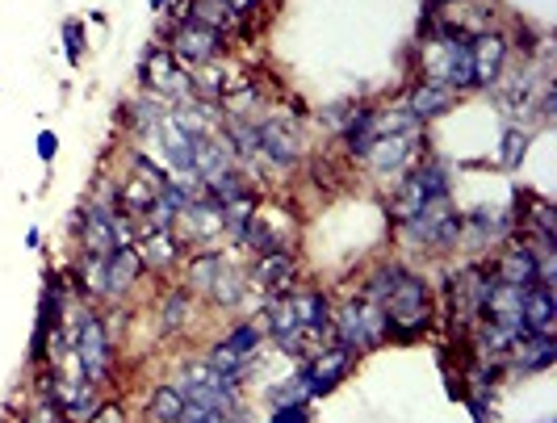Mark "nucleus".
Returning a JSON list of instances; mask_svg holds the SVG:
<instances>
[{
  "label": "nucleus",
  "instance_id": "1",
  "mask_svg": "<svg viewBox=\"0 0 557 423\" xmlns=\"http://www.w3.org/2000/svg\"><path fill=\"white\" fill-rule=\"evenodd\" d=\"M382 311H386L391 332L416 336V332H428V323H432V294H428V285L419 282L416 273H398L391 294L382 298Z\"/></svg>",
  "mask_w": 557,
  "mask_h": 423
},
{
  "label": "nucleus",
  "instance_id": "2",
  "mask_svg": "<svg viewBox=\"0 0 557 423\" xmlns=\"http://www.w3.org/2000/svg\"><path fill=\"white\" fill-rule=\"evenodd\" d=\"M335 332H339V344L348 352H364V348H377L382 339L391 336V323H386V311L377 302H348L344 311L335 314Z\"/></svg>",
  "mask_w": 557,
  "mask_h": 423
},
{
  "label": "nucleus",
  "instance_id": "3",
  "mask_svg": "<svg viewBox=\"0 0 557 423\" xmlns=\"http://www.w3.org/2000/svg\"><path fill=\"white\" fill-rule=\"evenodd\" d=\"M407 231H411L416 239H423L428 248H453L457 235L466 231V219L448 206V198H436V201H428L416 219H407Z\"/></svg>",
  "mask_w": 557,
  "mask_h": 423
},
{
  "label": "nucleus",
  "instance_id": "4",
  "mask_svg": "<svg viewBox=\"0 0 557 423\" xmlns=\"http://www.w3.org/2000/svg\"><path fill=\"white\" fill-rule=\"evenodd\" d=\"M436 198H448L445 169H441V164H423V169H419L416 176L398 189V198L391 201V214L398 219V223H407V219H416L419 210Z\"/></svg>",
  "mask_w": 557,
  "mask_h": 423
},
{
  "label": "nucleus",
  "instance_id": "5",
  "mask_svg": "<svg viewBox=\"0 0 557 423\" xmlns=\"http://www.w3.org/2000/svg\"><path fill=\"white\" fill-rule=\"evenodd\" d=\"M428 80L453 88V92L474 88V59H470V42H466V38H445V42H441V59L428 67Z\"/></svg>",
  "mask_w": 557,
  "mask_h": 423
},
{
  "label": "nucleus",
  "instance_id": "6",
  "mask_svg": "<svg viewBox=\"0 0 557 423\" xmlns=\"http://www.w3.org/2000/svg\"><path fill=\"white\" fill-rule=\"evenodd\" d=\"M76 352H81V369L84 377L97 386L113 365V352H110V336H106V327H101V319L97 314H84L81 319V336H76Z\"/></svg>",
  "mask_w": 557,
  "mask_h": 423
},
{
  "label": "nucleus",
  "instance_id": "7",
  "mask_svg": "<svg viewBox=\"0 0 557 423\" xmlns=\"http://www.w3.org/2000/svg\"><path fill=\"white\" fill-rule=\"evenodd\" d=\"M219 47H223L219 29L201 26V22H185L172 34V51L168 55L176 59L181 67H201V63H210V59L219 55Z\"/></svg>",
  "mask_w": 557,
  "mask_h": 423
},
{
  "label": "nucleus",
  "instance_id": "8",
  "mask_svg": "<svg viewBox=\"0 0 557 423\" xmlns=\"http://www.w3.org/2000/svg\"><path fill=\"white\" fill-rule=\"evenodd\" d=\"M520 307H524V289L503 282H491L482 298V314L491 319V327H503V332H520Z\"/></svg>",
  "mask_w": 557,
  "mask_h": 423
},
{
  "label": "nucleus",
  "instance_id": "9",
  "mask_svg": "<svg viewBox=\"0 0 557 423\" xmlns=\"http://www.w3.org/2000/svg\"><path fill=\"white\" fill-rule=\"evenodd\" d=\"M486 289L491 282L478 273V269H466V273H457V277H448V298H453V314L461 319V323H470L474 314H482V298H486Z\"/></svg>",
  "mask_w": 557,
  "mask_h": 423
},
{
  "label": "nucleus",
  "instance_id": "10",
  "mask_svg": "<svg viewBox=\"0 0 557 423\" xmlns=\"http://www.w3.org/2000/svg\"><path fill=\"white\" fill-rule=\"evenodd\" d=\"M554 289L549 285H532L524 289V307H520V332H532V336H549L554 332Z\"/></svg>",
  "mask_w": 557,
  "mask_h": 423
},
{
  "label": "nucleus",
  "instance_id": "11",
  "mask_svg": "<svg viewBox=\"0 0 557 423\" xmlns=\"http://www.w3.org/2000/svg\"><path fill=\"white\" fill-rule=\"evenodd\" d=\"M470 59H474V85H495L503 72V63H507V42H503L499 34H478L474 42H470Z\"/></svg>",
  "mask_w": 557,
  "mask_h": 423
},
{
  "label": "nucleus",
  "instance_id": "12",
  "mask_svg": "<svg viewBox=\"0 0 557 423\" xmlns=\"http://www.w3.org/2000/svg\"><path fill=\"white\" fill-rule=\"evenodd\" d=\"M416 155V130H403V135H382L364 151V160L377 172H398L407 160Z\"/></svg>",
  "mask_w": 557,
  "mask_h": 423
},
{
  "label": "nucleus",
  "instance_id": "13",
  "mask_svg": "<svg viewBox=\"0 0 557 423\" xmlns=\"http://www.w3.org/2000/svg\"><path fill=\"white\" fill-rule=\"evenodd\" d=\"M256 151H264V155H269L273 164H281V169L298 164V155H302L298 135H289L285 122H264V126L256 130Z\"/></svg>",
  "mask_w": 557,
  "mask_h": 423
},
{
  "label": "nucleus",
  "instance_id": "14",
  "mask_svg": "<svg viewBox=\"0 0 557 423\" xmlns=\"http://www.w3.org/2000/svg\"><path fill=\"white\" fill-rule=\"evenodd\" d=\"M507 357H511V365L516 369H549L557 357L554 339L549 336H532V332H516L511 336V348H507Z\"/></svg>",
  "mask_w": 557,
  "mask_h": 423
},
{
  "label": "nucleus",
  "instance_id": "15",
  "mask_svg": "<svg viewBox=\"0 0 557 423\" xmlns=\"http://www.w3.org/2000/svg\"><path fill=\"white\" fill-rule=\"evenodd\" d=\"M495 282L516 285V289L541 285V277H536V248H511V252H503L499 269H495Z\"/></svg>",
  "mask_w": 557,
  "mask_h": 423
},
{
  "label": "nucleus",
  "instance_id": "16",
  "mask_svg": "<svg viewBox=\"0 0 557 423\" xmlns=\"http://www.w3.org/2000/svg\"><path fill=\"white\" fill-rule=\"evenodd\" d=\"M348 361H352V352H348L344 344H339V348H332L327 357H319V361H314V365L302 373V382H307L310 395H327L335 382L348 373Z\"/></svg>",
  "mask_w": 557,
  "mask_h": 423
},
{
  "label": "nucleus",
  "instance_id": "17",
  "mask_svg": "<svg viewBox=\"0 0 557 423\" xmlns=\"http://www.w3.org/2000/svg\"><path fill=\"white\" fill-rule=\"evenodd\" d=\"M81 235H84V252L88 256H110L117 248V235H113V214L106 210H84L81 219Z\"/></svg>",
  "mask_w": 557,
  "mask_h": 423
},
{
  "label": "nucleus",
  "instance_id": "18",
  "mask_svg": "<svg viewBox=\"0 0 557 423\" xmlns=\"http://www.w3.org/2000/svg\"><path fill=\"white\" fill-rule=\"evenodd\" d=\"M143 273V260L135 248H113L106 256V294H122V289H131L135 277Z\"/></svg>",
  "mask_w": 557,
  "mask_h": 423
},
{
  "label": "nucleus",
  "instance_id": "19",
  "mask_svg": "<svg viewBox=\"0 0 557 423\" xmlns=\"http://www.w3.org/2000/svg\"><path fill=\"white\" fill-rule=\"evenodd\" d=\"M453 88L436 85V80H423V85H416V92H411V101H407V110L416 113V122H423V117H441V113L453 110Z\"/></svg>",
  "mask_w": 557,
  "mask_h": 423
},
{
  "label": "nucleus",
  "instance_id": "20",
  "mask_svg": "<svg viewBox=\"0 0 557 423\" xmlns=\"http://www.w3.org/2000/svg\"><path fill=\"white\" fill-rule=\"evenodd\" d=\"M289 307L298 314L302 336H319L323 327H332V311H327V298L323 294H298V298H289Z\"/></svg>",
  "mask_w": 557,
  "mask_h": 423
},
{
  "label": "nucleus",
  "instance_id": "21",
  "mask_svg": "<svg viewBox=\"0 0 557 423\" xmlns=\"http://www.w3.org/2000/svg\"><path fill=\"white\" fill-rule=\"evenodd\" d=\"M289 277H294V256L289 252H264L251 269V282L260 289H281V285H289Z\"/></svg>",
  "mask_w": 557,
  "mask_h": 423
},
{
  "label": "nucleus",
  "instance_id": "22",
  "mask_svg": "<svg viewBox=\"0 0 557 423\" xmlns=\"http://www.w3.org/2000/svg\"><path fill=\"white\" fill-rule=\"evenodd\" d=\"M135 252H139L143 264H151V269H168V264L181 256V248H176V239H172L168 231H151L139 248H135Z\"/></svg>",
  "mask_w": 557,
  "mask_h": 423
},
{
  "label": "nucleus",
  "instance_id": "23",
  "mask_svg": "<svg viewBox=\"0 0 557 423\" xmlns=\"http://www.w3.org/2000/svg\"><path fill=\"white\" fill-rule=\"evenodd\" d=\"M147 415L156 423H181L185 420V395L176 386H160L156 395L147 398Z\"/></svg>",
  "mask_w": 557,
  "mask_h": 423
},
{
  "label": "nucleus",
  "instance_id": "24",
  "mask_svg": "<svg viewBox=\"0 0 557 423\" xmlns=\"http://www.w3.org/2000/svg\"><path fill=\"white\" fill-rule=\"evenodd\" d=\"M269 314H273V319H269V327H273V336H277L281 348H285V352H298L302 327H298V314H294V307H289V302H277Z\"/></svg>",
  "mask_w": 557,
  "mask_h": 423
},
{
  "label": "nucleus",
  "instance_id": "25",
  "mask_svg": "<svg viewBox=\"0 0 557 423\" xmlns=\"http://www.w3.org/2000/svg\"><path fill=\"white\" fill-rule=\"evenodd\" d=\"M181 214L189 219V235H197V239H214L223 231V206L219 201L214 206H189Z\"/></svg>",
  "mask_w": 557,
  "mask_h": 423
},
{
  "label": "nucleus",
  "instance_id": "26",
  "mask_svg": "<svg viewBox=\"0 0 557 423\" xmlns=\"http://www.w3.org/2000/svg\"><path fill=\"white\" fill-rule=\"evenodd\" d=\"M466 226L478 235V244H486V239H503L507 235V214L503 210H474Z\"/></svg>",
  "mask_w": 557,
  "mask_h": 423
},
{
  "label": "nucleus",
  "instance_id": "27",
  "mask_svg": "<svg viewBox=\"0 0 557 423\" xmlns=\"http://www.w3.org/2000/svg\"><path fill=\"white\" fill-rule=\"evenodd\" d=\"M210 298H214V302H223V307H235V302L244 298V282H239V277L223 264V269H219V277L210 282Z\"/></svg>",
  "mask_w": 557,
  "mask_h": 423
},
{
  "label": "nucleus",
  "instance_id": "28",
  "mask_svg": "<svg viewBox=\"0 0 557 423\" xmlns=\"http://www.w3.org/2000/svg\"><path fill=\"white\" fill-rule=\"evenodd\" d=\"M147 76H151V85H160V88H181V72H176V59L164 55V51L147 59Z\"/></svg>",
  "mask_w": 557,
  "mask_h": 423
},
{
  "label": "nucleus",
  "instance_id": "29",
  "mask_svg": "<svg viewBox=\"0 0 557 423\" xmlns=\"http://www.w3.org/2000/svg\"><path fill=\"white\" fill-rule=\"evenodd\" d=\"M194 22H201V26H210V29H219V26H231L235 22V13L226 9L223 0H194Z\"/></svg>",
  "mask_w": 557,
  "mask_h": 423
},
{
  "label": "nucleus",
  "instance_id": "30",
  "mask_svg": "<svg viewBox=\"0 0 557 423\" xmlns=\"http://www.w3.org/2000/svg\"><path fill=\"white\" fill-rule=\"evenodd\" d=\"M219 269H223V256L219 252L197 256V260H189V282H194L197 289H210V282L219 277Z\"/></svg>",
  "mask_w": 557,
  "mask_h": 423
},
{
  "label": "nucleus",
  "instance_id": "31",
  "mask_svg": "<svg viewBox=\"0 0 557 423\" xmlns=\"http://www.w3.org/2000/svg\"><path fill=\"white\" fill-rule=\"evenodd\" d=\"M156 198H160V194H156V189H151L143 176H135V181L122 189V206H126L131 214H147V206H151Z\"/></svg>",
  "mask_w": 557,
  "mask_h": 423
},
{
  "label": "nucleus",
  "instance_id": "32",
  "mask_svg": "<svg viewBox=\"0 0 557 423\" xmlns=\"http://www.w3.org/2000/svg\"><path fill=\"white\" fill-rule=\"evenodd\" d=\"M185 319H189V289H176V294H168L164 319H160V327H164V332H176V327H181Z\"/></svg>",
  "mask_w": 557,
  "mask_h": 423
},
{
  "label": "nucleus",
  "instance_id": "33",
  "mask_svg": "<svg viewBox=\"0 0 557 423\" xmlns=\"http://www.w3.org/2000/svg\"><path fill=\"white\" fill-rule=\"evenodd\" d=\"M223 348H226V352H235V357H244V361H248L251 352L260 348V332H256V327H235V332H231V336L223 339Z\"/></svg>",
  "mask_w": 557,
  "mask_h": 423
},
{
  "label": "nucleus",
  "instance_id": "34",
  "mask_svg": "<svg viewBox=\"0 0 557 423\" xmlns=\"http://www.w3.org/2000/svg\"><path fill=\"white\" fill-rule=\"evenodd\" d=\"M524 147H529V135H520V130H507V135H503V169H520V160H524Z\"/></svg>",
  "mask_w": 557,
  "mask_h": 423
},
{
  "label": "nucleus",
  "instance_id": "35",
  "mask_svg": "<svg viewBox=\"0 0 557 423\" xmlns=\"http://www.w3.org/2000/svg\"><path fill=\"white\" fill-rule=\"evenodd\" d=\"M273 423H307V402H281Z\"/></svg>",
  "mask_w": 557,
  "mask_h": 423
},
{
  "label": "nucleus",
  "instance_id": "36",
  "mask_svg": "<svg viewBox=\"0 0 557 423\" xmlns=\"http://www.w3.org/2000/svg\"><path fill=\"white\" fill-rule=\"evenodd\" d=\"M88 423H126V415H122L117 402H106V407H97V411L88 415Z\"/></svg>",
  "mask_w": 557,
  "mask_h": 423
},
{
  "label": "nucleus",
  "instance_id": "37",
  "mask_svg": "<svg viewBox=\"0 0 557 423\" xmlns=\"http://www.w3.org/2000/svg\"><path fill=\"white\" fill-rule=\"evenodd\" d=\"M181 423H226V415H214V411H201L194 402H185V420Z\"/></svg>",
  "mask_w": 557,
  "mask_h": 423
},
{
  "label": "nucleus",
  "instance_id": "38",
  "mask_svg": "<svg viewBox=\"0 0 557 423\" xmlns=\"http://www.w3.org/2000/svg\"><path fill=\"white\" fill-rule=\"evenodd\" d=\"M63 34H67V59H72V63H81V26L72 22V26L63 29Z\"/></svg>",
  "mask_w": 557,
  "mask_h": 423
},
{
  "label": "nucleus",
  "instance_id": "39",
  "mask_svg": "<svg viewBox=\"0 0 557 423\" xmlns=\"http://www.w3.org/2000/svg\"><path fill=\"white\" fill-rule=\"evenodd\" d=\"M55 135H42V139H38V155H42V160H51V155H55Z\"/></svg>",
  "mask_w": 557,
  "mask_h": 423
},
{
  "label": "nucleus",
  "instance_id": "40",
  "mask_svg": "<svg viewBox=\"0 0 557 423\" xmlns=\"http://www.w3.org/2000/svg\"><path fill=\"white\" fill-rule=\"evenodd\" d=\"M223 4L231 9V13H235V17H239V13H244V9H251L256 0H223Z\"/></svg>",
  "mask_w": 557,
  "mask_h": 423
},
{
  "label": "nucleus",
  "instance_id": "41",
  "mask_svg": "<svg viewBox=\"0 0 557 423\" xmlns=\"http://www.w3.org/2000/svg\"><path fill=\"white\" fill-rule=\"evenodd\" d=\"M164 4H168V0H151V9H164Z\"/></svg>",
  "mask_w": 557,
  "mask_h": 423
},
{
  "label": "nucleus",
  "instance_id": "42",
  "mask_svg": "<svg viewBox=\"0 0 557 423\" xmlns=\"http://www.w3.org/2000/svg\"><path fill=\"white\" fill-rule=\"evenodd\" d=\"M436 4H445V0H436Z\"/></svg>",
  "mask_w": 557,
  "mask_h": 423
}]
</instances>
